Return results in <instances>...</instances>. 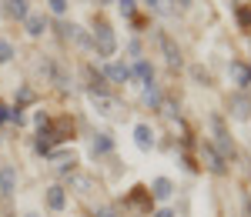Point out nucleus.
<instances>
[{
	"label": "nucleus",
	"instance_id": "1",
	"mask_svg": "<svg viewBox=\"0 0 251 217\" xmlns=\"http://www.w3.org/2000/svg\"><path fill=\"white\" fill-rule=\"evenodd\" d=\"M94 50H97V57H114V50H117V40H114V30L107 27V23H97V30H94Z\"/></svg>",
	"mask_w": 251,
	"mask_h": 217
},
{
	"label": "nucleus",
	"instance_id": "2",
	"mask_svg": "<svg viewBox=\"0 0 251 217\" xmlns=\"http://www.w3.org/2000/svg\"><path fill=\"white\" fill-rule=\"evenodd\" d=\"M211 127H214V144H218L221 157H234V144H231V137H228V130H225V120L211 117Z\"/></svg>",
	"mask_w": 251,
	"mask_h": 217
},
{
	"label": "nucleus",
	"instance_id": "3",
	"mask_svg": "<svg viewBox=\"0 0 251 217\" xmlns=\"http://www.w3.org/2000/svg\"><path fill=\"white\" fill-rule=\"evenodd\" d=\"M157 43H161V50H164V60H168L171 67H181V47L174 43L171 34H164V30H161V34H157Z\"/></svg>",
	"mask_w": 251,
	"mask_h": 217
},
{
	"label": "nucleus",
	"instance_id": "4",
	"mask_svg": "<svg viewBox=\"0 0 251 217\" xmlns=\"http://www.w3.org/2000/svg\"><path fill=\"white\" fill-rule=\"evenodd\" d=\"M201 160H204V167H208V171H214V174H228L225 157H221V154H214L211 144H201Z\"/></svg>",
	"mask_w": 251,
	"mask_h": 217
},
{
	"label": "nucleus",
	"instance_id": "5",
	"mask_svg": "<svg viewBox=\"0 0 251 217\" xmlns=\"http://www.w3.org/2000/svg\"><path fill=\"white\" fill-rule=\"evenodd\" d=\"M228 107H231V117H238V120H248L251 117V97L248 94H231V100H228Z\"/></svg>",
	"mask_w": 251,
	"mask_h": 217
},
{
	"label": "nucleus",
	"instance_id": "6",
	"mask_svg": "<svg viewBox=\"0 0 251 217\" xmlns=\"http://www.w3.org/2000/svg\"><path fill=\"white\" fill-rule=\"evenodd\" d=\"M91 107H94L100 117H114L117 110H121V107H117V100L107 97V94H91Z\"/></svg>",
	"mask_w": 251,
	"mask_h": 217
},
{
	"label": "nucleus",
	"instance_id": "7",
	"mask_svg": "<svg viewBox=\"0 0 251 217\" xmlns=\"http://www.w3.org/2000/svg\"><path fill=\"white\" fill-rule=\"evenodd\" d=\"M14 191H17V167H14V164H3V167H0V194L10 197Z\"/></svg>",
	"mask_w": 251,
	"mask_h": 217
},
{
	"label": "nucleus",
	"instance_id": "8",
	"mask_svg": "<svg viewBox=\"0 0 251 217\" xmlns=\"http://www.w3.org/2000/svg\"><path fill=\"white\" fill-rule=\"evenodd\" d=\"M24 30H27L30 37H44V30H47V17H44V14H34V10H30V14L24 17Z\"/></svg>",
	"mask_w": 251,
	"mask_h": 217
},
{
	"label": "nucleus",
	"instance_id": "9",
	"mask_svg": "<svg viewBox=\"0 0 251 217\" xmlns=\"http://www.w3.org/2000/svg\"><path fill=\"white\" fill-rule=\"evenodd\" d=\"M47 127H50L54 140H67V137H74V120H71V117H57V120H50Z\"/></svg>",
	"mask_w": 251,
	"mask_h": 217
},
{
	"label": "nucleus",
	"instance_id": "10",
	"mask_svg": "<svg viewBox=\"0 0 251 217\" xmlns=\"http://www.w3.org/2000/svg\"><path fill=\"white\" fill-rule=\"evenodd\" d=\"M141 100H144V107H151V110H157V107L164 104V97H161V90H157L154 80H148V84H144V90H141Z\"/></svg>",
	"mask_w": 251,
	"mask_h": 217
},
{
	"label": "nucleus",
	"instance_id": "11",
	"mask_svg": "<svg viewBox=\"0 0 251 217\" xmlns=\"http://www.w3.org/2000/svg\"><path fill=\"white\" fill-rule=\"evenodd\" d=\"M134 144L141 151H151V147H154V130H151L148 124H137L134 127Z\"/></svg>",
	"mask_w": 251,
	"mask_h": 217
},
{
	"label": "nucleus",
	"instance_id": "12",
	"mask_svg": "<svg viewBox=\"0 0 251 217\" xmlns=\"http://www.w3.org/2000/svg\"><path fill=\"white\" fill-rule=\"evenodd\" d=\"M104 74H107V80H114V84H127L131 80V67L127 64H107Z\"/></svg>",
	"mask_w": 251,
	"mask_h": 217
},
{
	"label": "nucleus",
	"instance_id": "13",
	"mask_svg": "<svg viewBox=\"0 0 251 217\" xmlns=\"http://www.w3.org/2000/svg\"><path fill=\"white\" fill-rule=\"evenodd\" d=\"M50 160H54V167H57V171H74V164H77L74 151H71V154H67V151H54Z\"/></svg>",
	"mask_w": 251,
	"mask_h": 217
},
{
	"label": "nucleus",
	"instance_id": "14",
	"mask_svg": "<svg viewBox=\"0 0 251 217\" xmlns=\"http://www.w3.org/2000/svg\"><path fill=\"white\" fill-rule=\"evenodd\" d=\"M174 194V184L168 177H157L154 184H151V197H157V200H168Z\"/></svg>",
	"mask_w": 251,
	"mask_h": 217
},
{
	"label": "nucleus",
	"instance_id": "15",
	"mask_svg": "<svg viewBox=\"0 0 251 217\" xmlns=\"http://www.w3.org/2000/svg\"><path fill=\"white\" fill-rule=\"evenodd\" d=\"M64 204H67L64 187H47V207H50V211H64Z\"/></svg>",
	"mask_w": 251,
	"mask_h": 217
},
{
	"label": "nucleus",
	"instance_id": "16",
	"mask_svg": "<svg viewBox=\"0 0 251 217\" xmlns=\"http://www.w3.org/2000/svg\"><path fill=\"white\" fill-rule=\"evenodd\" d=\"M231 77H234V84H238L241 90H245V87H251V70L245 67V64H238V60L231 64Z\"/></svg>",
	"mask_w": 251,
	"mask_h": 217
},
{
	"label": "nucleus",
	"instance_id": "17",
	"mask_svg": "<svg viewBox=\"0 0 251 217\" xmlns=\"http://www.w3.org/2000/svg\"><path fill=\"white\" fill-rule=\"evenodd\" d=\"M111 147H114V140H111V134H97V137L91 140V154H94V157H100V154H107Z\"/></svg>",
	"mask_w": 251,
	"mask_h": 217
},
{
	"label": "nucleus",
	"instance_id": "18",
	"mask_svg": "<svg viewBox=\"0 0 251 217\" xmlns=\"http://www.w3.org/2000/svg\"><path fill=\"white\" fill-rule=\"evenodd\" d=\"M131 77H137L141 84H148V80H154V67H151L148 60H137L134 70H131Z\"/></svg>",
	"mask_w": 251,
	"mask_h": 217
},
{
	"label": "nucleus",
	"instance_id": "19",
	"mask_svg": "<svg viewBox=\"0 0 251 217\" xmlns=\"http://www.w3.org/2000/svg\"><path fill=\"white\" fill-rule=\"evenodd\" d=\"M7 14L14 20H24L30 14V7H27V0H7Z\"/></svg>",
	"mask_w": 251,
	"mask_h": 217
},
{
	"label": "nucleus",
	"instance_id": "20",
	"mask_svg": "<svg viewBox=\"0 0 251 217\" xmlns=\"http://www.w3.org/2000/svg\"><path fill=\"white\" fill-rule=\"evenodd\" d=\"M144 3H148V10H154V14H171L174 0H144Z\"/></svg>",
	"mask_w": 251,
	"mask_h": 217
},
{
	"label": "nucleus",
	"instance_id": "21",
	"mask_svg": "<svg viewBox=\"0 0 251 217\" xmlns=\"http://www.w3.org/2000/svg\"><path fill=\"white\" fill-rule=\"evenodd\" d=\"M10 60H14V43L10 40H0V67L10 64Z\"/></svg>",
	"mask_w": 251,
	"mask_h": 217
},
{
	"label": "nucleus",
	"instance_id": "22",
	"mask_svg": "<svg viewBox=\"0 0 251 217\" xmlns=\"http://www.w3.org/2000/svg\"><path fill=\"white\" fill-rule=\"evenodd\" d=\"M117 10L124 14L127 20H134V14H137V3L134 0H117Z\"/></svg>",
	"mask_w": 251,
	"mask_h": 217
},
{
	"label": "nucleus",
	"instance_id": "23",
	"mask_svg": "<svg viewBox=\"0 0 251 217\" xmlns=\"http://www.w3.org/2000/svg\"><path fill=\"white\" fill-rule=\"evenodd\" d=\"M47 7H50V14H57V17H64L71 3H67V0H47Z\"/></svg>",
	"mask_w": 251,
	"mask_h": 217
},
{
	"label": "nucleus",
	"instance_id": "24",
	"mask_svg": "<svg viewBox=\"0 0 251 217\" xmlns=\"http://www.w3.org/2000/svg\"><path fill=\"white\" fill-rule=\"evenodd\" d=\"M20 104H34V90L30 87H20V94H17V107Z\"/></svg>",
	"mask_w": 251,
	"mask_h": 217
},
{
	"label": "nucleus",
	"instance_id": "25",
	"mask_svg": "<svg viewBox=\"0 0 251 217\" xmlns=\"http://www.w3.org/2000/svg\"><path fill=\"white\" fill-rule=\"evenodd\" d=\"M74 187H77L80 194H87V191H91V177H80V174H74Z\"/></svg>",
	"mask_w": 251,
	"mask_h": 217
},
{
	"label": "nucleus",
	"instance_id": "26",
	"mask_svg": "<svg viewBox=\"0 0 251 217\" xmlns=\"http://www.w3.org/2000/svg\"><path fill=\"white\" fill-rule=\"evenodd\" d=\"M238 23H241L245 30L251 27V7H241V10H238Z\"/></svg>",
	"mask_w": 251,
	"mask_h": 217
},
{
	"label": "nucleus",
	"instance_id": "27",
	"mask_svg": "<svg viewBox=\"0 0 251 217\" xmlns=\"http://www.w3.org/2000/svg\"><path fill=\"white\" fill-rule=\"evenodd\" d=\"M94 217H117V214H114V211H111V207H100V211H97Z\"/></svg>",
	"mask_w": 251,
	"mask_h": 217
},
{
	"label": "nucleus",
	"instance_id": "28",
	"mask_svg": "<svg viewBox=\"0 0 251 217\" xmlns=\"http://www.w3.org/2000/svg\"><path fill=\"white\" fill-rule=\"evenodd\" d=\"M151 217H174V211H168V207H161V211H154Z\"/></svg>",
	"mask_w": 251,
	"mask_h": 217
},
{
	"label": "nucleus",
	"instance_id": "29",
	"mask_svg": "<svg viewBox=\"0 0 251 217\" xmlns=\"http://www.w3.org/2000/svg\"><path fill=\"white\" fill-rule=\"evenodd\" d=\"M7 110H10V107H3V104H0V124L7 120Z\"/></svg>",
	"mask_w": 251,
	"mask_h": 217
},
{
	"label": "nucleus",
	"instance_id": "30",
	"mask_svg": "<svg viewBox=\"0 0 251 217\" xmlns=\"http://www.w3.org/2000/svg\"><path fill=\"white\" fill-rule=\"evenodd\" d=\"M181 7H191V0H181Z\"/></svg>",
	"mask_w": 251,
	"mask_h": 217
},
{
	"label": "nucleus",
	"instance_id": "31",
	"mask_svg": "<svg viewBox=\"0 0 251 217\" xmlns=\"http://www.w3.org/2000/svg\"><path fill=\"white\" fill-rule=\"evenodd\" d=\"M24 217H40V214H24Z\"/></svg>",
	"mask_w": 251,
	"mask_h": 217
}]
</instances>
